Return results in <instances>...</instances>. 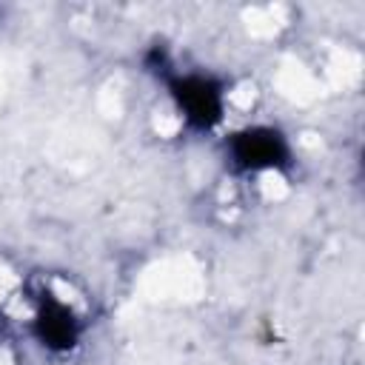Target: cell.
Listing matches in <instances>:
<instances>
[{
	"instance_id": "cell-3",
	"label": "cell",
	"mask_w": 365,
	"mask_h": 365,
	"mask_svg": "<svg viewBox=\"0 0 365 365\" xmlns=\"http://www.w3.org/2000/svg\"><path fill=\"white\" fill-rule=\"evenodd\" d=\"M34 331H37L40 342L54 348V351H68L77 342V334H80L74 314L57 299H46L40 305L37 319H34Z\"/></svg>"
},
{
	"instance_id": "cell-2",
	"label": "cell",
	"mask_w": 365,
	"mask_h": 365,
	"mask_svg": "<svg viewBox=\"0 0 365 365\" xmlns=\"http://www.w3.org/2000/svg\"><path fill=\"white\" fill-rule=\"evenodd\" d=\"M231 163L245 171H262V168H279L288 163V143L277 128H245L231 137L228 143Z\"/></svg>"
},
{
	"instance_id": "cell-1",
	"label": "cell",
	"mask_w": 365,
	"mask_h": 365,
	"mask_svg": "<svg viewBox=\"0 0 365 365\" xmlns=\"http://www.w3.org/2000/svg\"><path fill=\"white\" fill-rule=\"evenodd\" d=\"M171 97L194 128H211L222 120V86L202 74L171 80Z\"/></svg>"
}]
</instances>
